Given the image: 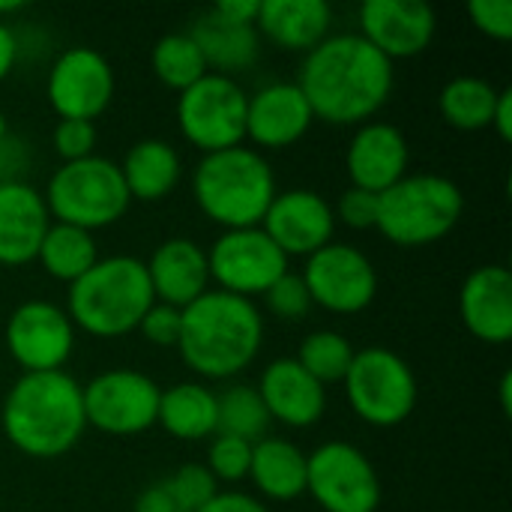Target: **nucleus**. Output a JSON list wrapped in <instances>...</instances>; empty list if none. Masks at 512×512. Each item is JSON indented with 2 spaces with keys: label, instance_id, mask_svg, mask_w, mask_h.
Masks as SVG:
<instances>
[{
  "label": "nucleus",
  "instance_id": "ea45409f",
  "mask_svg": "<svg viewBox=\"0 0 512 512\" xmlns=\"http://www.w3.org/2000/svg\"><path fill=\"white\" fill-rule=\"evenodd\" d=\"M180 321H183V309H174L168 303H153L144 312L138 330L144 333L147 342L162 345V348H171L180 339Z\"/></svg>",
  "mask_w": 512,
  "mask_h": 512
},
{
  "label": "nucleus",
  "instance_id": "7ed1b4c3",
  "mask_svg": "<svg viewBox=\"0 0 512 512\" xmlns=\"http://www.w3.org/2000/svg\"><path fill=\"white\" fill-rule=\"evenodd\" d=\"M264 345V318L246 297L228 291H204L183 309L180 357L201 378H234L252 366Z\"/></svg>",
  "mask_w": 512,
  "mask_h": 512
},
{
  "label": "nucleus",
  "instance_id": "20e7f679",
  "mask_svg": "<svg viewBox=\"0 0 512 512\" xmlns=\"http://www.w3.org/2000/svg\"><path fill=\"white\" fill-rule=\"evenodd\" d=\"M192 195L201 213L225 231L258 228L276 198L270 162L246 144L204 153L192 174Z\"/></svg>",
  "mask_w": 512,
  "mask_h": 512
},
{
  "label": "nucleus",
  "instance_id": "6e6552de",
  "mask_svg": "<svg viewBox=\"0 0 512 512\" xmlns=\"http://www.w3.org/2000/svg\"><path fill=\"white\" fill-rule=\"evenodd\" d=\"M342 381L354 414L369 426H399L417 408V375L390 348L354 351Z\"/></svg>",
  "mask_w": 512,
  "mask_h": 512
},
{
  "label": "nucleus",
  "instance_id": "b1692460",
  "mask_svg": "<svg viewBox=\"0 0 512 512\" xmlns=\"http://www.w3.org/2000/svg\"><path fill=\"white\" fill-rule=\"evenodd\" d=\"M333 9L327 0H261L258 33L285 51H312L330 33Z\"/></svg>",
  "mask_w": 512,
  "mask_h": 512
},
{
  "label": "nucleus",
  "instance_id": "e433bc0d",
  "mask_svg": "<svg viewBox=\"0 0 512 512\" xmlns=\"http://www.w3.org/2000/svg\"><path fill=\"white\" fill-rule=\"evenodd\" d=\"M51 144L63 162H78L93 156L96 147V123L90 120H57L51 132Z\"/></svg>",
  "mask_w": 512,
  "mask_h": 512
},
{
  "label": "nucleus",
  "instance_id": "412c9836",
  "mask_svg": "<svg viewBox=\"0 0 512 512\" xmlns=\"http://www.w3.org/2000/svg\"><path fill=\"white\" fill-rule=\"evenodd\" d=\"M459 312L471 336L486 345L512 339V273L504 264H486L468 273L459 291Z\"/></svg>",
  "mask_w": 512,
  "mask_h": 512
},
{
  "label": "nucleus",
  "instance_id": "a18cd8bd",
  "mask_svg": "<svg viewBox=\"0 0 512 512\" xmlns=\"http://www.w3.org/2000/svg\"><path fill=\"white\" fill-rule=\"evenodd\" d=\"M18 54H21V48H18V33H15L9 24L0 21V81L12 72Z\"/></svg>",
  "mask_w": 512,
  "mask_h": 512
},
{
  "label": "nucleus",
  "instance_id": "dca6fc26",
  "mask_svg": "<svg viewBox=\"0 0 512 512\" xmlns=\"http://www.w3.org/2000/svg\"><path fill=\"white\" fill-rule=\"evenodd\" d=\"M435 30L438 15L423 0H366L360 6V36L390 63L426 51Z\"/></svg>",
  "mask_w": 512,
  "mask_h": 512
},
{
  "label": "nucleus",
  "instance_id": "c85d7f7f",
  "mask_svg": "<svg viewBox=\"0 0 512 512\" xmlns=\"http://www.w3.org/2000/svg\"><path fill=\"white\" fill-rule=\"evenodd\" d=\"M36 258L51 279L72 285L99 261V249H96V240L90 231L75 228V225H63V222H51V228L42 237Z\"/></svg>",
  "mask_w": 512,
  "mask_h": 512
},
{
  "label": "nucleus",
  "instance_id": "c9c22d12",
  "mask_svg": "<svg viewBox=\"0 0 512 512\" xmlns=\"http://www.w3.org/2000/svg\"><path fill=\"white\" fill-rule=\"evenodd\" d=\"M264 300H267V309L276 318H282V321H300L315 306L312 297H309V288H306L303 276H294V273H285L282 279H276L267 288Z\"/></svg>",
  "mask_w": 512,
  "mask_h": 512
},
{
  "label": "nucleus",
  "instance_id": "49530a36",
  "mask_svg": "<svg viewBox=\"0 0 512 512\" xmlns=\"http://www.w3.org/2000/svg\"><path fill=\"white\" fill-rule=\"evenodd\" d=\"M492 126L495 132L510 141L512 138V87L498 90V105H495V114H492Z\"/></svg>",
  "mask_w": 512,
  "mask_h": 512
},
{
  "label": "nucleus",
  "instance_id": "393cba45",
  "mask_svg": "<svg viewBox=\"0 0 512 512\" xmlns=\"http://www.w3.org/2000/svg\"><path fill=\"white\" fill-rule=\"evenodd\" d=\"M189 36L195 39L207 69H216L219 75L243 72V69L255 66L258 57H261V33H258V27L228 21L213 9L201 12L192 21Z\"/></svg>",
  "mask_w": 512,
  "mask_h": 512
},
{
  "label": "nucleus",
  "instance_id": "a878e982",
  "mask_svg": "<svg viewBox=\"0 0 512 512\" xmlns=\"http://www.w3.org/2000/svg\"><path fill=\"white\" fill-rule=\"evenodd\" d=\"M123 183L129 189V198L138 201H162L174 192L183 174V162L174 144L162 138H141L132 144L120 162Z\"/></svg>",
  "mask_w": 512,
  "mask_h": 512
},
{
  "label": "nucleus",
  "instance_id": "f8f14e48",
  "mask_svg": "<svg viewBox=\"0 0 512 512\" xmlns=\"http://www.w3.org/2000/svg\"><path fill=\"white\" fill-rule=\"evenodd\" d=\"M210 279L219 291L252 300L288 273V255L258 228L222 231L207 252Z\"/></svg>",
  "mask_w": 512,
  "mask_h": 512
},
{
  "label": "nucleus",
  "instance_id": "58836bf2",
  "mask_svg": "<svg viewBox=\"0 0 512 512\" xmlns=\"http://www.w3.org/2000/svg\"><path fill=\"white\" fill-rule=\"evenodd\" d=\"M333 216L339 222H345L348 228L354 231H363V228H375V219H378V195L375 192H366V189H345Z\"/></svg>",
  "mask_w": 512,
  "mask_h": 512
},
{
  "label": "nucleus",
  "instance_id": "423d86ee",
  "mask_svg": "<svg viewBox=\"0 0 512 512\" xmlns=\"http://www.w3.org/2000/svg\"><path fill=\"white\" fill-rule=\"evenodd\" d=\"M465 213L462 189L441 174H405L378 195L375 228L396 246H432L444 240Z\"/></svg>",
  "mask_w": 512,
  "mask_h": 512
},
{
  "label": "nucleus",
  "instance_id": "c756f323",
  "mask_svg": "<svg viewBox=\"0 0 512 512\" xmlns=\"http://www.w3.org/2000/svg\"><path fill=\"white\" fill-rule=\"evenodd\" d=\"M498 105V87L477 75H459L441 90V114L453 129L477 132L492 126V114Z\"/></svg>",
  "mask_w": 512,
  "mask_h": 512
},
{
  "label": "nucleus",
  "instance_id": "4be33fe9",
  "mask_svg": "<svg viewBox=\"0 0 512 512\" xmlns=\"http://www.w3.org/2000/svg\"><path fill=\"white\" fill-rule=\"evenodd\" d=\"M144 267H147V279H150L156 303L186 309L204 291H210L207 288L210 285L207 252L189 237H171L159 243L150 261H144Z\"/></svg>",
  "mask_w": 512,
  "mask_h": 512
},
{
  "label": "nucleus",
  "instance_id": "2f4dec72",
  "mask_svg": "<svg viewBox=\"0 0 512 512\" xmlns=\"http://www.w3.org/2000/svg\"><path fill=\"white\" fill-rule=\"evenodd\" d=\"M150 63H153V72L156 78L183 93L186 87H192L195 81H201L210 69L195 45V39L189 33H168L162 36L156 45H153V54H150Z\"/></svg>",
  "mask_w": 512,
  "mask_h": 512
},
{
  "label": "nucleus",
  "instance_id": "4c0bfd02",
  "mask_svg": "<svg viewBox=\"0 0 512 512\" xmlns=\"http://www.w3.org/2000/svg\"><path fill=\"white\" fill-rule=\"evenodd\" d=\"M468 15L480 33L507 42L512 36V0H471Z\"/></svg>",
  "mask_w": 512,
  "mask_h": 512
},
{
  "label": "nucleus",
  "instance_id": "f03ea898",
  "mask_svg": "<svg viewBox=\"0 0 512 512\" xmlns=\"http://www.w3.org/2000/svg\"><path fill=\"white\" fill-rule=\"evenodd\" d=\"M3 432L9 444L33 459L66 456L84 435L81 384L69 372H24L6 393Z\"/></svg>",
  "mask_w": 512,
  "mask_h": 512
},
{
  "label": "nucleus",
  "instance_id": "72a5a7b5",
  "mask_svg": "<svg viewBox=\"0 0 512 512\" xmlns=\"http://www.w3.org/2000/svg\"><path fill=\"white\" fill-rule=\"evenodd\" d=\"M165 486L177 504V512H198L219 492V483L213 480L207 465H183L171 477H165Z\"/></svg>",
  "mask_w": 512,
  "mask_h": 512
},
{
  "label": "nucleus",
  "instance_id": "8fccbe9b",
  "mask_svg": "<svg viewBox=\"0 0 512 512\" xmlns=\"http://www.w3.org/2000/svg\"><path fill=\"white\" fill-rule=\"evenodd\" d=\"M9 135V126H6V117H3V111H0V141Z\"/></svg>",
  "mask_w": 512,
  "mask_h": 512
},
{
  "label": "nucleus",
  "instance_id": "a211bd4d",
  "mask_svg": "<svg viewBox=\"0 0 512 512\" xmlns=\"http://www.w3.org/2000/svg\"><path fill=\"white\" fill-rule=\"evenodd\" d=\"M312 120V105L297 81H273L249 96L246 138L264 150H285L309 132Z\"/></svg>",
  "mask_w": 512,
  "mask_h": 512
},
{
  "label": "nucleus",
  "instance_id": "37998d69",
  "mask_svg": "<svg viewBox=\"0 0 512 512\" xmlns=\"http://www.w3.org/2000/svg\"><path fill=\"white\" fill-rule=\"evenodd\" d=\"M135 512H177V504L165 486V480L150 483L138 498H135Z\"/></svg>",
  "mask_w": 512,
  "mask_h": 512
},
{
  "label": "nucleus",
  "instance_id": "c03bdc74",
  "mask_svg": "<svg viewBox=\"0 0 512 512\" xmlns=\"http://www.w3.org/2000/svg\"><path fill=\"white\" fill-rule=\"evenodd\" d=\"M210 9H213V12H219V15H222V18H228V21H237V24H255V21H258L261 0H216Z\"/></svg>",
  "mask_w": 512,
  "mask_h": 512
},
{
  "label": "nucleus",
  "instance_id": "9d476101",
  "mask_svg": "<svg viewBox=\"0 0 512 512\" xmlns=\"http://www.w3.org/2000/svg\"><path fill=\"white\" fill-rule=\"evenodd\" d=\"M306 492L327 512H378L381 507L378 471L348 441H327L306 456Z\"/></svg>",
  "mask_w": 512,
  "mask_h": 512
},
{
  "label": "nucleus",
  "instance_id": "a19ab883",
  "mask_svg": "<svg viewBox=\"0 0 512 512\" xmlns=\"http://www.w3.org/2000/svg\"><path fill=\"white\" fill-rule=\"evenodd\" d=\"M33 153L30 144L21 135H6L0 141V183H24V174L30 171Z\"/></svg>",
  "mask_w": 512,
  "mask_h": 512
},
{
  "label": "nucleus",
  "instance_id": "ddd939ff",
  "mask_svg": "<svg viewBox=\"0 0 512 512\" xmlns=\"http://www.w3.org/2000/svg\"><path fill=\"white\" fill-rule=\"evenodd\" d=\"M303 282L312 303L336 315H357L378 294V273L372 258L348 243H327L309 255Z\"/></svg>",
  "mask_w": 512,
  "mask_h": 512
},
{
  "label": "nucleus",
  "instance_id": "6ab92c4d",
  "mask_svg": "<svg viewBox=\"0 0 512 512\" xmlns=\"http://www.w3.org/2000/svg\"><path fill=\"white\" fill-rule=\"evenodd\" d=\"M408 162H411L408 138L402 135V129L381 120H369L357 126L345 153L351 186L375 195L399 183L408 174Z\"/></svg>",
  "mask_w": 512,
  "mask_h": 512
},
{
  "label": "nucleus",
  "instance_id": "0eeeda50",
  "mask_svg": "<svg viewBox=\"0 0 512 512\" xmlns=\"http://www.w3.org/2000/svg\"><path fill=\"white\" fill-rule=\"evenodd\" d=\"M42 198L57 222L84 228L90 234L120 222L132 204L120 165L105 156L63 162L51 174Z\"/></svg>",
  "mask_w": 512,
  "mask_h": 512
},
{
  "label": "nucleus",
  "instance_id": "aec40b11",
  "mask_svg": "<svg viewBox=\"0 0 512 512\" xmlns=\"http://www.w3.org/2000/svg\"><path fill=\"white\" fill-rule=\"evenodd\" d=\"M255 390L270 420H279L291 429L315 426L327 411L324 384H318L294 357H279L267 363Z\"/></svg>",
  "mask_w": 512,
  "mask_h": 512
},
{
  "label": "nucleus",
  "instance_id": "473e14b6",
  "mask_svg": "<svg viewBox=\"0 0 512 512\" xmlns=\"http://www.w3.org/2000/svg\"><path fill=\"white\" fill-rule=\"evenodd\" d=\"M318 384H336L345 378L351 360H354V348L345 336L333 333V330H315L300 342V351L294 357Z\"/></svg>",
  "mask_w": 512,
  "mask_h": 512
},
{
  "label": "nucleus",
  "instance_id": "cd10ccee",
  "mask_svg": "<svg viewBox=\"0 0 512 512\" xmlns=\"http://www.w3.org/2000/svg\"><path fill=\"white\" fill-rule=\"evenodd\" d=\"M156 423L177 441H204L216 435V393L204 384H174L159 396Z\"/></svg>",
  "mask_w": 512,
  "mask_h": 512
},
{
  "label": "nucleus",
  "instance_id": "4468645a",
  "mask_svg": "<svg viewBox=\"0 0 512 512\" xmlns=\"http://www.w3.org/2000/svg\"><path fill=\"white\" fill-rule=\"evenodd\" d=\"M114 69L90 45L66 48L45 81V96L60 120H96L114 99Z\"/></svg>",
  "mask_w": 512,
  "mask_h": 512
},
{
  "label": "nucleus",
  "instance_id": "2eb2a0df",
  "mask_svg": "<svg viewBox=\"0 0 512 512\" xmlns=\"http://www.w3.org/2000/svg\"><path fill=\"white\" fill-rule=\"evenodd\" d=\"M6 348L24 372H60L75 348V324L57 303L27 300L6 321Z\"/></svg>",
  "mask_w": 512,
  "mask_h": 512
},
{
  "label": "nucleus",
  "instance_id": "9b49d317",
  "mask_svg": "<svg viewBox=\"0 0 512 512\" xmlns=\"http://www.w3.org/2000/svg\"><path fill=\"white\" fill-rule=\"evenodd\" d=\"M159 396V384L135 369H108L81 387L87 426L114 438L147 432L156 423Z\"/></svg>",
  "mask_w": 512,
  "mask_h": 512
},
{
  "label": "nucleus",
  "instance_id": "7c9ffc66",
  "mask_svg": "<svg viewBox=\"0 0 512 512\" xmlns=\"http://www.w3.org/2000/svg\"><path fill=\"white\" fill-rule=\"evenodd\" d=\"M270 414L249 384H234L222 396H216V435H231L249 444H258L267 438Z\"/></svg>",
  "mask_w": 512,
  "mask_h": 512
},
{
  "label": "nucleus",
  "instance_id": "09e8293b",
  "mask_svg": "<svg viewBox=\"0 0 512 512\" xmlns=\"http://www.w3.org/2000/svg\"><path fill=\"white\" fill-rule=\"evenodd\" d=\"M21 9H24V0H0V15H12Z\"/></svg>",
  "mask_w": 512,
  "mask_h": 512
},
{
  "label": "nucleus",
  "instance_id": "de8ad7c7",
  "mask_svg": "<svg viewBox=\"0 0 512 512\" xmlns=\"http://www.w3.org/2000/svg\"><path fill=\"white\" fill-rule=\"evenodd\" d=\"M510 387H512V375L510 372H504V378H501V408H504V414H510V408H512Z\"/></svg>",
  "mask_w": 512,
  "mask_h": 512
},
{
  "label": "nucleus",
  "instance_id": "5701e85b",
  "mask_svg": "<svg viewBox=\"0 0 512 512\" xmlns=\"http://www.w3.org/2000/svg\"><path fill=\"white\" fill-rule=\"evenodd\" d=\"M51 228L45 198L30 183H0V264H30Z\"/></svg>",
  "mask_w": 512,
  "mask_h": 512
},
{
  "label": "nucleus",
  "instance_id": "39448f33",
  "mask_svg": "<svg viewBox=\"0 0 512 512\" xmlns=\"http://www.w3.org/2000/svg\"><path fill=\"white\" fill-rule=\"evenodd\" d=\"M153 303L156 297L144 261L135 255H108L69 285L66 315L90 336L117 339L138 330Z\"/></svg>",
  "mask_w": 512,
  "mask_h": 512
},
{
  "label": "nucleus",
  "instance_id": "f257e3e1",
  "mask_svg": "<svg viewBox=\"0 0 512 512\" xmlns=\"http://www.w3.org/2000/svg\"><path fill=\"white\" fill-rule=\"evenodd\" d=\"M297 87L324 123L363 126L393 93V63L360 33H339L306 51Z\"/></svg>",
  "mask_w": 512,
  "mask_h": 512
},
{
  "label": "nucleus",
  "instance_id": "1a4fd4ad",
  "mask_svg": "<svg viewBox=\"0 0 512 512\" xmlns=\"http://www.w3.org/2000/svg\"><path fill=\"white\" fill-rule=\"evenodd\" d=\"M246 105L249 96L231 75L207 72L177 96V123L201 153L228 150L246 141Z\"/></svg>",
  "mask_w": 512,
  "mask_h": 512
},
{
  "label": "nucleus",
  "instance_id": "79ce46f5",
  "mask_svg": "<svg viewBox=\"0 0 512 512\" xmlns=\"http://www.w3.org/2000/svg\"><path fill=\"white\" fill-rule=\"evenodd\" d=\"M198 512H270L258 498L246 492H216Z\"/></svg>",
  "mask_w": 512,
  "mask_h": 512
},
{
  "label": "nucleus",
  "instance_id": "f704fd0d",
  "mask_svg": "<svg viewBox=\"0 0 512 512\" xmlns=\"http://www.w3.org/2000/svg\"><path fill=\"white\" fill-rule=\"evenodd\" d=\"M252 447L249 441L231 438V435H213V444L207 450V471L219 483H240L249 477L252 465Z\"/></svg>",
  "mask_w": 512,
  "mask_h": 512
},
{
  "label": "nucleus",
  "instance_id": "f3484780",
  "mask_svg": "<svg viewBox=\"0 0 512 512\" xmlns=\"http://www.w3.org/2000/svg\"><path fill=\"white\" fill-rule=\"evenodd\" d=\"M261 231L285 252V255H315L336 234L333 207L312 189H288L276 192L273 204L261 219Z\"/></svg>",
  "mask_w": 512,
  "mask_h": 512
},
{
  "label": "nucleus",
  "instance_id": "bb28decb",
  "mask_svg": "<svg viewBox=\"0 0 512 512\" xmlns=\"http://www.w3.org/2000/svg\"><path fill=\"white\" fill-rule=\"evenodd\" d=\"M249 477L270 501H294L306 492V453L285 438H264L252 447Z\"/></svg>",
  "mask_w": 512,
  "mask_h": 512
}]
</instances>
